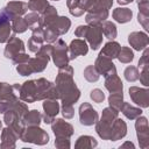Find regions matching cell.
<instances>
[{
    "mask_svg": "<svg viewBox=\"0 0 149 149\" xmlns=\"http://www.w3.org/2000/svg\"><path fill=\"white\" fill-rule=\"evenodd\" d=\"M55 85L62 105H73L79 100L80 91L73 80V68L69 64L58 68Z\"/></svg>",
    "mask_w": 149,
    "mask_h": 149,
    "instance_id": "1",
    "label": "cell"
},
{
    "mask_svg": "<svg viewBox=\"0 0 149 149\" xmlns=\"http://www.w3.org/2000/svg\"><path fill=\"white\" fill-rule=\"evenodd\" d=\"M20 140L26 143L44 146L49 142V134L44 129L40 128V126H26Z\"/></svg>",
    "mask_w": 149,
    "mask_h": 149,
    "instance_id": "2",
    "label": "cell"
},
{
    "mask_svg": "<svg viewBox=\"0 0 149 149\" xmlns=\"http://www.w3.org/2000/svg\"><path fill=\"white\" fill-rule=\"evenodd\" d=\"M36 83V99L44 100V99H59L56 85L45 78H37L35 79Z\"/></svg>",
    "mask_w": 149,
    "mask_h": 149,
    "instance_id": "3",
    "label": "cell"
},
{
    "mask_svg": "<svg viewBox=\"0 0 149 149\" xmlns=\"http://www.w3.org/2000/svg\"><path fill=\"white\" fill-rule=\"evenodd\" d=\"M51 58H52L54 64L57 68H62L69 64L70 59H69V54H68V45L62 38H58L57 41L54 42Z\"/></svg>",
    "mask_w": 149,
    "mask_h": 149,
    "instance_id": "4",
    "label": "cell"
},
{
    "mask_svg": "<svg viewBox=\"0 0 149 149\" xmlns=\"http://www.w3.org/2000/svg\"><path fill=\"white\" fill-rule=\"evenodd\" d=\"M135 129H136V136L139 144L142 149H147L149 147V126H148V119L146 116H137L135 119Z\"/></svg>",
    "mask_w": 149,
    "mask_h": 149,
    "instance_id": "5",
    "label": "cell"
},
{
    "mask_svg": "<svg viewBox=\"0 0 149 149\" xmlns=\"http://www.w3.org/2000/svg\"><path fill=\"white\" fill-rule=\"evenodd\" d=\"M98 120L99 114L90 102H83L79 106V121L83 126H93Z\"/></svg>",
    "mask_w": 149,
    "mask_h": 149,
    "instance_id": "6",
    "label": "cell"
},
{
    "mask_svg": "<svg viewBox=\"0 0 149 149\" xmlns=\"http://www.w3.org/2000/svg\"><path fill=\"white\" fill-rule=\"evenodd\" d=\"M24 50H26V47H24L23 41L19 38L16 35H12L9 40L7 41V44L3 50V55L6 58L12 59L14 56L24 52Z\"/></svg>",
    "mask_w": 149,
    "mask_h": 149,
    "instance_id": "7",
    "label": "cell"
},
{
    "mask_svg": "<svg viewBox=\"0 0 149 149\" xmlns=\"http://www.w3.org/2000/svg\"><path fill=\"white\" fill-rule=\"evenodd\" d=\"M102 30L100 26H88L84 40H86L92 50H98L102 43Z\"/></svg>",
    "mask_w": 149,
    "mask_h": 149,
    "instance_id": "8",
    "label": "cell"
},
{
    "mask_svg": "<svg viewBox=\"0 0 149 149\" xmlns=\"http://www.w3.org/2000/svg\"><path fill=\"white\" fill-rule=\"evenodd\" d=\"M19 99L22 100L23 102H28V104L37 101V99H36V83H35V79L26 80L23 84H21L20 91H19Z\"/></svg>",
    "mask_w": 149,
    "mask_h": 149,
    "instance_id": "9",
    "label": "cell"
},
{
    "mask_svg": "<svg viewBox=\"0 0 149 149\" xmlns=\"http://www.w3.org/2000/svg\"><path fill=\"white\" fill-rule=\"evenodd\" d=\"M129 97L137 106L141 108L149 107V90L142 88L139 86H130L129 87Z\"/></svg>",
    "mask_w": 149,
    "mask_h": 149,
    "instance_id": "10",
    "label": "cell"
},
{
    "mask_svg": "<svg viewBox=\"0 0 149 149\" xmlns=\"http://www.w3.org/2000/svg\"><path fill=\"white\" fill-rule=\"evenodd\" d=\"M94 68L97 69L98 73L100 76H104V77L116 73V68L113 63V59H111L106 56H102L100 54H99V56L97 57V59L94 62Z\"/></svg>",
    "mask_w": 149,
    "mask_h": 149,
    "instance_id": "11",
    "label": "cell"
},
{
    "mask_svg": "<svg viewBox=\"0 0 149 149\" xmlns=\"http://www.w3.org/2000/svg\"><path fill=\"white\" fill-rule=\"evenodd\" d=\"M51 129L55 137H71L74 133L73 126L63 119H55L51 123Z\"/></svg>",
    "mask_w": 149,
    "mask_h": 149,
    "instance_id": "12",
    "label": "cell"
},
{
    "mask_svg": "<svg viewBox=\"0 0 149 149\" xmlns=\"http://www.w3.org/2000/svg\"><path fill=\"white\" fill-rule=\"evenodd\" d=\"M88 52V45L85 40L83 38H74L71 41L70 45L68 47L69 59L72 61L78 56H85Z\"/></svg>",
    "mask_w": 149,
    "mask_h": 149,
    "instance_id": "13",
    "label": "cell"
},
{
    "mask_svg": "<svg viewBox=\"0 0 149 149\" xmlns=\"http://www.w3.org/2000/svg\"><path fill=\"white\" fill-rule=\"evenodd\" d=\"M8 109L15 111L21 118H23V115L28 112V106L19 98L14 100H0V113L3 114Z\"/></svg>",
    "mask_w": 149,
    "mask_h": 149,
    "instance_id": "14",
    "label": "cell"
},
{
    "mask_svg": "<svg viewBox=\"0 0 149 149\" xmlns=\"http://www.w3.org/2000/svg\"><path fill=\"white\" fill-rule=\"evenodd\" d=\"M20 139V135L10 127L7 126L1 130V143H0V149H14L15 142Z\"/></svg>",
    "mask_w": 149,
    "mask_h": 149,
    "instance_id": "15",
    "label": "cell"
},
{
    "mask_svg": "<svg viewBox=\"0 0 149 149\" xmlns=\"http://www.w3.org/2000/svg\"><path fill=\"white\" fill-rule=\"evenodd\" d=\"M128 42L134 50L141 51L147 48L149 43V36L144 31H132L128 35Z\"/></svg>",
    "mask_w": 149,
    "mask_h": 149,
    "instance_id": "16",
    "label": "cell"
},
{
    "mask_svg": "<svg viewBox=\"0 0 149 149\" xmlns=\"http://www.w3.org/2000/svg\"><path fill=\"white\" fill-rule=\"evenodd\" d=\"M44 43V29L37 27L31 30V37L28 40V49L31 52H37Z\"/></svg>",
    "mask_w": 149,
    "mask_h": 149,
    "instance_id": "17",
    "label": "cell"
},
{
    "mask_svg": "<svg viewBox=\"0 0 149 149\" xmlns=\"http://www.w3.org/2000/svg\"><path fill=\"white\" fill-rule=\"evenodd\" d=\"M127 134V125L126 122L120 119L119 116L114 120V122L112 123V132H111V141H118L121 140L126 136Z\"/></svg>",
    "mask_w": 149,
    "mask_h": 149,
    "instance_id": "18",
    "label": "cell"
},
{
    "mask_svg": "<svg viewBox=\"0 0 149 149\" xmlns=\"http://www.w3.org/2000/svg\"><path fill=\"white\" fill-rule=\"evenodd\" d=\"M105 87L109 93L123 91V84L116 73H113V74L105 77Z\"/></svg>",
    "mask_w": 149,
    "mask_h": 149,
    "instance_id": "19",
    "label": "cell"
},
{
    "mask_svg": "<svg viewBox=\"0 0 149 149\" xmlns=\"http://www.w3.org/2000/svg\"><path fill=\"white\" fill-rule=\"evenodd\" d=\"M42 107H43V111H44V115H47L51 119H55L56 115L61 111L59 102L56 99H44L43 104H42Z\"/></svg>",
    "mask_w": 149,
    "mask_h": 149,
    "instance_id": "20",
    "label": "cell"
},
{
    "mask_svg": "<svg viewBox=\"0 0 149 149\" xmlns=\"http://www.w3.org/2000/svg\"><path fill=\"white\" fill-rule=\"evenodd\" d=\"M6 8L7 10L14 15V16H21V15H24L27 14L28 12V3L27 2H23V1H9L7 5H6Z\"/></svg>",
    "mask_w": 149,
    "mask_h": 149,
    "instance_id": "21",
    "label": "cell"
},
{
    "mask_svg": "<svg viewBox=\"0 0 149 149\" xmlns=\"http://www.w3.org/2000/svg\"><path fill=\"white\" fill-rule=\"evenodd\" d=\"M112 16L119 23H127L132 20L133 12H132V9H129L127 7H118V8L113 9Z\"/></svg>",
    "mask_w": 149,
    "mask_h": 149,
    "instance_id": "22",
    "label": "cell"
},
{
    "mask_svg": "<svg viewBox=\"0 0 149 149\" xmlns=\"http://www.w3.org/2000/svg\"><path fill=\"white\" fill-rule=\"evenodd\" d=\"M120 49H121V45L118 42H115V41L112 40V41L105 43V45L102 47V49L100 51V55L106 56V57H108L111 59H114V58L118 57Z\"/></svg>",
    "mask_w": 149,
    "mask_h": 149,
    "instance_id": "23",
    "label": "cell"
},
{
    "mask_svg": "<svg viewBox=\"0 0 149 149\" xmlns=\"http://www.w3.org/2000/svg\"><path fill=\"white\" fill-rule=\"evenodd\" d=\"M97 146H98V141L91 135H81L77 139L74 143L76 149H91V148H95Z\"/></svg>",
    "mask_w": 149,
    "mask_h": 149,
    "instance_id": "24",
    "label": "cell"
},
{
    "mask_svg": "<svg viewBox=\"0 0 149 149\" xmlns=\"http://www.w3.org/2000/svg\"><path fill=\"white\" fill-rule=\"evenodd\" d=\"M120 112H122V114L129 120H135L137 116L142 115L141 107H135V106H133V105H130L129 102H126V101H123V104L120 108Z\"/></svg>",
    "mask_w": 149,
    "mask_h": 149,
    "instance_id": "25",
    "label": "cell"
},
{
    "mask_svg": "<svg viewBox=\"0 0 149 149\" xmlns=\"http://www.w3.org/2000/svg\"><path fill=\"white\" fill-rule=\"evenodd\" d=\"M17 98L19 95L15 88L13 87V85L0 81V100H14Z\"/></svg>",
    "mask_w": 149,
    "mask_h": 149,
    "instance_id": "26",
    "label": "cell"
},
{
    "mask_svg": "<svg viewBox=\"0 0 149 149\" xmlns=\"http://www.w3.org/2000/svg\"><path fill=\"white\" fill-rule=\"evenodd\" d=\"M95 132L99 135L100 139L102 140H109L111 137V132H112V123L98 120L95 122Z\"/></svg>",
    "mask_w": 149,
    "mask_h": 149,
    "instance_id": "27",
    "label": "cell"
},
{
    "mask_svg": "<svg viewBox=\"0 0 149 149\" xmlns=\"http://www.w3.org/2000/svg\"><path fill=\"white\" fill-rule=\"evenodd\" d=\"M22 120L26 126H40L42 122V114L37 109H31L23 115Z\"/></svg>",
    "mask_w": 149,
    "mask_h": 149,
    "instance_id": "28",
    "label": "cell"
},
{
    "mask_svg": "<svg viewBox=\"0 0 149 149\" xmlns=\"http://www.w3.org/2000/svg\"><path fill=\"white\" fill-rule=\"evenodd\" d=\"M101 27V30H102V34L106 38H108L109 41L114 40L116 36H118V29H116V26L115 23H113L112 21H107L105 20L104 22H101L100 24Z\"/></svg>",
    "mask_w": 149,
    "mask_h": 149,
    "instance_id": "29",
    "label": "cell"
},
{
    "mask_svg": "<svg viewBox=\"0 0 149 149\" xmlns=\"http://www.w3.org/2000/svg\"><path fill=\"white\" fill-rule=\"evenodd\" d=\"M28 63L30 64V66H31V69H33V72H34V73H37V72H42V71L45 70V68H47L49 61L45 59V58H43V57H41V56H37V55H36V56L33 57V58L30 57L29 61H28Z\"/></svg>",
    "mask_w": 149,
    "mask_h": 149,
    "instance_id": "30",
    "label": "cell"
},
{
    "mask_svg": "<svg viewBox=\"0 0 149 149\" xmlns=\"http://www.w3.org/2000/svg\"><path fill=\"white\" fill-rule=\"evenodd\" d=\"M23 19L26 21V24H27L28 29H30V30H33V29H35L37 27H42L41 26V16L36 12L27 13Z\"/></svg>",
    "mask_w": 149,
    "mask_h": 149,
    "instance_id": "31",
    "label": "cell"
},
{
    "mask_svg": "<svg viewBox=\"0 0 149 149\" xmlns=\"http://www.w3.org/2000/svg\"><path fill=\"white\" fill-rule=\"evenodd\" d=\"M108 104H109V107H112L115 111L120 112V108H121V106L123 104V92L119 91V92L111 93L109 97H108Z\"/></svg>",
    "mask_w": 149,
    "mask_h": 149,
    "instance_id": "32",
    "label": "cell"
},
{
    "mask_svg": "<svg viewBox=\"0 0 149 149\" xmlns=\"http://www.w3.org/2000/svg\"><path fill=\"white\" fill-rule=\"evenodd\" d=\"M116 58L119 59L120 63L127 64V63H130L134 59V52L129 47H121Z\"/></svg>",
    "mask_w": 149,
    "mask_h": 149,
    "instance_id": "33",
    "label": "cell"
},
{
    "mask_svg": "<svg viewBox=\"0 0 149 149\" xmlns=\"http://www.w3.org/2000/svg\"><path fill=\"white\" fill-rule=\"evenodd\" d=\"M12 23V30L15 33V34H21V33H24L27 29H28V27H27V24H26V21H24V19L22 17V16H15L12 21H10Z\"/></svg>",
    "mask_w": 149,
    "mask_h": 149,
    "instance_id": "34",
    "label": "cell"
},
{
    "mask_svg": "<svg viewBox=\"0 0 149 149\" xmlns=\"http://www.w3.org/2000/svg\"><path fill=\"white\" fill-rule=\"evenodd\" d=\"M48 6H49L48 0H29L28 1V9H30L31 12H36L38 14H41Z\"/></svg>",
    "mask_w": 149,
    "mask_h": 149,
    "instance_id": "35",
    "label": "cell"
},
{
    "mask_svg": "<svg viewBox=\"0 0 149 149\" xmlns=\"http://www.w3.org/2000/svg\"><path fill=\"white\" fill-rule=\"evenodd\" d=\"M84 78L88 83H95L100 78V74L98 73V71L94 68V65H87L84 69Z\"/></svg>",
    "mask_w": 149,
    "mask_h": 149,
    "instance_id": "36",
    "label": "cell"
},
{
    "mask_svg": "<svg viewBox=\"0 0 149 149\" xmlns=\"http://www.w3.org/2000/svg\"><path fill=\"white\" fill-rule=\"evenodd\" d=\"M139 74H140V71L134 65L127 66L125 69V71H123V76H125L127 81H136V80H139Z\"/></svg>",
    "mask_w": 149,
    "mask_h": 149,
    "instance_id": "37",
    "label": "cell"
},
{
    "mask_svg": "<svg viewBox=\"0 0 149 149\" xmlns=\"http://www.w3.org/2000/svg\"><path fill=\"white\" fill-rule=\"evenodd\" d=\"M12 31V24L9 21H6L0 24V43H6L10 37Z\"/></svg>",
    "mask_w": 149,
    "mask_h": 149,
    "instance_id": "38",
    "label": "cell"
},
{
    "mask_svg": "<svg viewBox=\"0 0 149 149\" xmlns=\"http://www.w3.org/2000/svg\"><path fill=\"white\" fill-rule=\"evenodd\" d=\"M66 6L71 15L78 17L84 14V10L79 7V0H66Z\"/></svg>",
    "mask_w": 149,
    "mask_h": 149,
    "instance_id": "39",
    "label": "cell"
},
{
    "mask_svg": "<svg viewBox=\"0 0 149 149\" xmlns=\"http://www.w3.org/2000/svg\"><path fill=\"white\" fill-rule=\"evenodd\" d=\"M43 29H44V42L51 44V43H54L55 41L58 40L59 35H58V33L56 30H54L52 28H49V27L43 28Z\"/></svg>",
    "mask_w": 149,
    "mask_h": 149,
    "instance_id": "40",
    "label": "cell"
},
{
    "mask_svg": "<svg viewBox=\"0 0 149 149\" xmlns=\"http://www.w3.org/2000/svg\"><path fill=\"white\" fill-rule=\"evenodd\" d=\"M17 119H22L15 111H13V109H8V111H6L5 113H3V122L7 125V126H9L10 123H13L14 121H16Z\"/></svg>",
    "mask_w": 149,
    "mask_h": 149,
    "instance_id": "41",
    "label": "cell"
},
{
    "mask_svg": "<svg viewBox=\"0 0 149 149\" xmlns=\"http://www.w3.org/2000/svg\"><path fill=\"white\" fill-rule=\"evenodd\" d=\"M16 71H17L19 74H21L23 77H27V76H30V74L34 73L33 69H31V66H30V64L28 62L22 63V64H17L16 65Z\"/></svg>",
    "mask_w": 149,
    "mask_h": 149,
    "instance_id": "42",
    "label": "cell"
},
{
    "mask_svg": "<svg viewBox=\"0 0 149 149\" xmlns=\"http://www.w3.org/2000/svg\"><path fill=\"white\" fill-rule=\"evenodd\" d=\"M90 98L97 102V104H100L105 100V93L100 90V88H93L91 92H90Z\"/></svg>",
    "mask_w": 149,
    "mask_h": 149,
    "instance_id": "43",
    "label": "cell"
},
{
    "mask_svg": "<svg viewBox=\"0 0 149 149\" xmlns=\"http://www.w3.org/2000/svg\"><path fill=\"white\" fill-rule=\"evenodd\" d=\"M55 147L58 149H69L71 147L70 137H55Z\"/></svg>",
    "mask_w": 149,
    "mask_h": 149,
    "instance_id": "44",
    "label": "cell"
},
{
    "mask_svg": "<svg viewBox=\"0 0 149 149\" xmlns=\"http://www.w3.org/2000/svg\"><path fill=\"white\" fill-rule=\"evenodd\" d=\"M139 79L146 87L149 86V66H146V68L141 69V72L139 74Z\"/></svg>",
    "mask_w": 149,
    "mask_h": 149,
    "instance_id": "45",
    "label": "cell"
},
{
    "mask_svg": "<svg viewBox=\"0 0 149 149\" xmlns=\"http://www.w3.org/2000/svg\"><path fill=\"white\" fill-rule=\"evenodd\" d=\"M63 116L65 119H72L74 115V108L73 105H62V109H61Z\"/></svg>",
    "mask_w": 149,
    "mask_h": 149,
    "instance_id": "46",
    "label": "cell"
},
{
    "mask_svg": "<svg viewBox=\"0 0 149 149\" xmlns=\"http://www.w3.org/2000/svg\"><path fill=\"white\" fill-rule=\"evenodd\" d=\"M146 66H149V50H148V48L143 49V55L141 56V58L139 61V68L137 69H142Z\"/></svg>",
    "mask_w": 149,
    "mask_h": 149,
    "instance_id": "47",
    "label": "cell"
},
{
    "mask_svg": "<svg viewBox=\"0 0 149 149\" xmlns=\"http://www.w3.org/2000/svg\"><path fill=\"white\" fill-rule=\"evenodd\" d=\"M137 21H139V23L144 28L146 31L149 30V15L139 13V15H137Z\"/></svg>",
    "mask_w": 149,
    "mask_h": 149,
    "instance_id": "48",
    "label": "cell"
},
{
    "mask_svg": "<svg viewBox=\"0 0 149 149\" xmlns=\"http://www.w3.org/2000/svg\"><path fill=\"white\" fill-rule=\"evenodd\" d=\"M29 55H27L26 52H22V54H19V55H16V56H14L13 58H12V62L14 63V64H22V63H26V62H28L29 61Z\"/></svg>",
    "mask_w": 149,
    "mask_h": 149,
    "instance_id": "49",
    "label": "cell"
},
{
    "mask_svg": "<svg viewBox=\"0 0 149 149\" xmlns=\"http://www.w3.org/2000/svg\"><path fill=\"white\" fill-rule=\"evenodd\" d=\"M14 17H15V16H14V15H12V14L7 10V8H6V7H5V8H2V9L0 10V24H1V23H3V22H6V21H12Z\"/></svg>",
    "mask_w": 149,
    "mask_h": 149,
    "instance_id": "50",
    "label": "cell"
},
{
    "mask_svg": "<svg viewBox=\"0 0 149 149\" xmlns=\"http://www.w3.org/2000/svg\"><path fill=\"white\" fill-rule=\"evenodd\" d=\"M94 2H95V0H79V7L84 12H87L94 5Z\"/></svg>",
    "mask_w": 149,
    "mask_h": 149,
    "instance_id": "51",
    "label": "cell"
},
{
    "mask_svg": "<svg viewBox=\"0 0 149 149\" xmlns=\"http://www.w3.org/2000/svg\"><path fill=\"white\" fill-rule=\"evenodd\" d=\"M86 30H87V24H85V26H84V24H80V26H78V27L76 28V30H74V35H76L77 37L84 40V36H85Z\"/></svg>",
    "mask_w": 149,
    "mask_h": 149,
    "instance_id": "52",
    "label": "cell"
},
{
    "mask_svg": "<svg viewBox=\"0 0 149 149\" xmlns=\"http://www.w3.org/2000/svg\"><path fill=\"white\" fill-rule=\"evenodd\" d=\"M137 6H139V13L149 15V2H141L137 3Z\"/></svg>",
    "mask_w": 149,
    "mask_h": 149,
    "instance_id": "53",
    "label": "cell"
},
{
    "mask_svg": "<svg viewBox=\"0 0 149 149\" xmlns=\"http://www.w3.org/2000/svg\"><path fill=\"white\" fill-rule=\"evenodd\" d=\"M123 148H132V149H134V148H135V146H134L132 142L127 141V142H125L123 144H121V146H120V149H123Z\"/></svg>",
    "mask_w": 149,
    "mask_h": 149,
    "instance_id": "54",
    "label": "cell"
},
{
    "mask_svg": "<svg viewBox=\"0 0 149 149\" xmlns=\"http://www.w3.org/2000/svg\"><path fill=\"white\" fill-rule=\"evenodd\" d=\"M116 1H118L119 5H128V3L133 2L134 0H116Z\"/></svg>",
    "mask_w": 149,
    "mask_h": 149,
    "instance_id": "55",
    "label": "cell"
},
{
    "mask_svg": "<svg viewBox=\"0 0 149 149\" xmlns=\"http://www.w3.org/2000/svg\"><path fill=\"white\" fill-rule=\"evenodd\" d=\"M141 2H149L148 0H137V3H141Z\"/></svg>",
    "mask_w": 149,
    "mask_h": 149,
    "instance_id": "56",
    "label": "cell"
},
{
    "mask_svg": "<svg viewBox=\"0 0 149 149\" xmlns=\"http://www.w3.org/2000/svg\"><path fill=\"white\" fill-rule=\"evenodd\" d=\"M0 130H2V122L0 121Z\"/></svg>",
    "mask_w": 149,
    "mask_h": 149,
    "instance_id": "57",
    "label": "cell"
},
{
    "mask_svg": "<svg viewBox=\"0 0 149 149\" xmlns=\"http://www.w3.org/2000/svg\"><path fill=\"white\" fill-rule=\"evenodd\" d=\"M52 1H59V0H52Z\"/></svg>",
    "mask_w": 149,
    "mask_h": 149,
    "instance_id": "58",
    "label": "cell"
}]
</instances>
